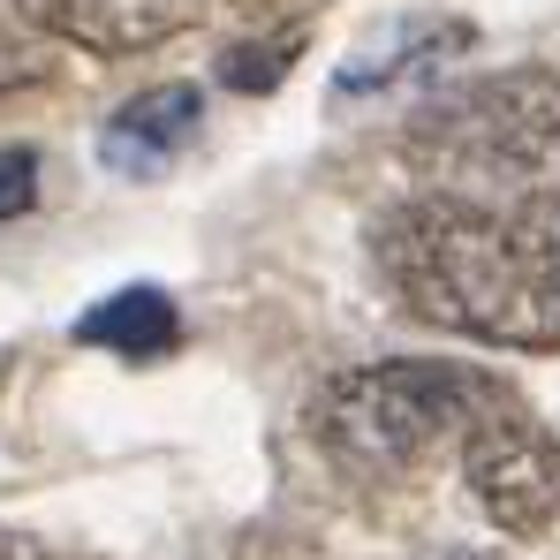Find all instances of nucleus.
Returning a JSON list of instances; mask_svg holds the SVG:
<instances>
[{
    "mask_svg": "<svg viewBox=\"0 0 560 560\" xmlns=\"http://www.w3.org/2000/svg\"><path fill=\"white\" fill-rule=\"evenodd\" d=\"M386 288L424 318L492 349H560V205L409 197L372 228Z\"/></svg>",
    "mask_w": 560,
    "mask_h": 560,
    "instance_id": "1",
    "label": "nucleus"
},
{
    "mask_svg": "<svg viewBox=\"0 0 560 560\" xmlns=\"http://www.w3.org/2000/svg\"><path fill=\"white\" fill-rule=\"evenodd\" d=\"M409 167L424 197L463 205H560V77L553 69H500L440 92L409 121Z\"/></svg>",
    "mask_w": 560,
    "mask_h": 560,
    "instance_id": "2",
    "label": "nucleus"
},
{
    "mask_svg": "<svg viewBox=\"0 0 560 560\" xmlns=\"http://www.w3.org/2000/svg\"><path fill=\"white\" fill-rule=\"evenodd\" d=\"M515 394L500 378L469 372V364H440V357H394V364H364L341 372L318 401H311V432L349 477H417L440 447H463L469 432L508 409Z\"/></svg>",
    "mask_w": 560,
    "mask_h": 560,
    "instance_id": "3",
    "label": "nucleus"
},
{
    "mask_svg": "<svg viewBox=\"0 0 560 560\" xmlns=\"http://www.w3.org/2000/svg\"><path fill=\"white\" fill-rule=\"evenodd\" d=\"M463 477L477 492V508L515 538H538L560 523V440L538 417H523L515 401L492 409L463 440Z\"/></svg>",
    "mask_w": 560,
    "mask_h": 560,
    "instance_id": "4",
    "label": "nucleus"
},
{
    "mask_svg": "<svg viewBox=\"0 0 560 560\" xmlns=\"http://www.w3.org/2000/svg\"><path fill=\"white\" fill-rule=\"evenodd\" d=\"M46 38L84 54H144L205 15V0H15Z\"/></svg>",
    "mask_w": 560,
    "mask_h": 560,
    "instance_id": "5",
    "label": "nucleus"
},
{
    "mask_svg": "<svg viewBox=\"0 0 560 560\" xmlns=\"http://www.w3.org/2000/svg\"><path fill=\"white\" fill-rule=\"evenodd\" d=\"M197 121H205L197 84H152V92H137L106 129H98V160H106L114 175H129V183H152V175H167L189 152Z\"/></svg>",
    "mask_w": 560,
    "mask_h": 560,
    "instance_id": "6",
    "label": "nucleus"
},
{
    "mask_svg": "<svg viewBox=\"0 0 560 560\" xmlns=\"http://www.w3.org/2000/svg\"><path fill=\"white\" fill-rule=\"evenodd\" d=\"M77 341L114 349V357H167L183 341V318L160 288H121V295H106L98 311L77 318Z\"/></svg>",
    "mask_w": 560,
    "mask_h": 560,
    "instance_id": "7",
    "label": "nucleus"
},
{
    "mask_svg": "<svg viewBox=\"0 0 560 560\" xmlns=\"http://www.w3.org/2000/svg\"><path fill=\"white\" fill-rule=\"evenodd\" d=\"M455 46H469L463 23H401L386 46H364L349 69H341V84L334 92L341 98H364V92H386V84H401V77H417L424 61H440V54H455Z\"/></svg>",
    "mask_w": 560,
    "mask_h": 560,
    "instance_id": "8",
    "label": "nucleus"
},
{
    "mask_svg": "<svg viewBox=\"0 0 560 560\" xmlns=\"http://www.w3.org/2000/svg\"><path fill=\"white\" fill-rule=\"evenodd\" d=\"M288 54H295V38H273V46H235V54L220 61V77H228L235 92H266V84H280Z\"/></svg>",
    "mask_w": 560,
    "mask_h": 560,
    "instance_id": "9",
    "label": "nucleus"
},
{
    "mask_svg": "<svg viewBox=\"0 0 560 560\" xmlns=\"http://www.w3.org/2000/svg\"><path fill=\"white\" fill-rule=\"evenodd\" d=\"M31 205H38V152L0 144V220H23Z\"/></svg>",
    "mask_w": 560,
    "mask_h": 560,
    "instance_id": "10",
    "label": "nucleus"
},
{
    "mask_svg": "<svg viewBox=\"0 0 560 560\" xmlns=\"http://www.w3.org/2000/svg\"><path fill=\"white\" fill-rule=\"evenodd\" d=\"M31 77H38V46H31V38H23V31L0 15V92L31 84Z\"/></svg>",
    "mask_w": 560,
    "mask_h": 560,
    "instance_id": "11",
    "label": "nucleus"
},
{
    "mask_svg": "<svg viewBox=\"0 0 560 560\" xmlns=\"http://www.w3.org/2000/svg\"><path fill=\"white\" fill-rule=\"evenodd\" d=\"M0 560H46L31 538H15V530H0Z\"/></svg>",
    "mask_w": 560,
    "mask_h": 560,
    "instance_id": "12",
    "label": "nucleus"
},
{
    "mask_svg": "<svg viewBox=\"0 0 560 560\" xmlns=\"http://www.w3.org/2000/svg\"><path fill=\"white\" fill-rule=\"evenodd\" d=\"M440 560H492V553H440Z\"/></svg>",
    "mask_w": 560,
    "mask_h": 560,
    "instance_id": "13",
    "label": "nucleus"
}]
</instances>
